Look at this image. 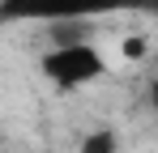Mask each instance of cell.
Instances as JSON below:
<instances>
[{"mask_svg":"<svg viewBox=\"0 0 158 153\" xmlns=\"http://www.w3.org/2000/svg\"><path fill=\"white\" fill-rule=\"evenodd\" d=\"M77 153H120V132L115 128H94L81 136Z\"/></svg>","mask_w":158,"mask_h":153,"instance_id":"277c9868","label":"cell"},{"mask_svg":"<svg viewBox=\"0 0 158 153\" xmlns=\"http://www.w3.org/2000/svg\"><path fill=\"white\" fill-rule=\"evenodd\" d=\"M141 13H150V17H158V0H145V4H141Z\"/></svg>","mask_w":158,"mask_h":153,"instance_id":"52a82bcc","label":"cell"},{"mask_svg":"<svg viewBox=\"0 0 158 153\" xmlns=\"http://www.w3.org/2000/svg\"><path fill=\"white\" fill-rule=\"evenodd\" d=\"M120 55H124V60H145V55H150V38H145V34H128V38L120 43Z\"/></svg>","mask_w":158,"mask_h":153,"instance_id":"5b68a950","label":"cell"},{"mask_svg":"<svg viewBox=\"0 0 158 153\" xmlns=\"http://www.w3.org/2000/svg\"><path fill=\"white\" fill-rule=\"evenodd\" d=\"M43 38H47V47H90L98 38V26L94 22H52V26H43Z\"/></svg>","mask_w":158,"mask_h":153,"instance_id":"3957f363","label":"cell"},{"mask_svg":"<svg viewBox=\"0 0 158 153\" xmlns=\"http://www.w3.org/2000/svg\"><path fill=\"white\" fill-rule=\"evenodd\" d=\"M39 73L52 89L73 94V89H85V85H98L111 73V64L98 51V43H90V47H47L39 55Z\"/></svg>","mask_w":158,"mask_h":153,"instance_id":"7a4b0ae2","label":"cell"},{"mask_svg":"<svg viewBox=\"0 0 158 153\" xmlns=\"http://www.w3.org/2000/svg\"><path fill=\"white\" fill-rule=\"evenodd\" d=\"M145 0H0V22H94L103 13H141Z\"/></svg>","mask_w":158,"mask_h":153,"instance_id":"6da1fadb","label":"cell"},{"mask_svg":"<svg viewBox=\"0 0 158 153\" xmlns=\"http://www.w3.org/2000/svg\"><path fill=\"white\" fill-rule=\"evenodd\" d=\"M145 102H150V111H158V60L150 68V76H145Z\"/></svg>","mask_w":158,"mask_h":153,"instance_id":"8992f818","label":"cell"}]
</instances>
